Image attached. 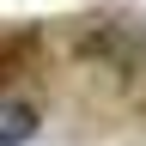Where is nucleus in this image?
I'll return each mask as SVG.
<instances>
[{
  "label": "nucleus",
  "instance_id": "1",
  "mask_svg": "<svg viewBox=\"0 0 146 146\" xmlns=\"http://www.w3.org/2000/svg\"><path fill=\"white\" fill-rule=\"evenodd\" d=\"M67 49H73L79 67H91L104 85H116V91H134L146 79V25H140L134 6L73 12L67 18Z\"/></svg>",
  "mask_w": 146,
  "mask_h": 146
},
{
  "label": "nucleus",
  "instance_id": "2",
  "mask_svg": "<svg viewBox=\"0 0 146 146\" xmlns=\"http://www.w3.org/2000/svg\"><path fill=\"white\" fill-rule=\"evenodd\" d=\"M36 128H43V104H36L31 91L6 85L0 91V146H25Z\"/></svg>",
  "mask_w": 146,
  "mask_h": 146
}]
</instances>
